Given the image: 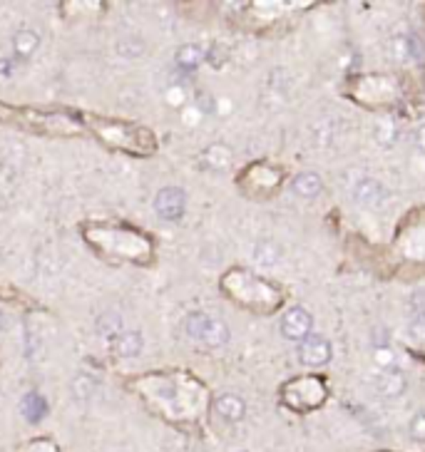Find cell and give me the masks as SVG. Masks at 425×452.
<instances>
[{"label": "cell", "instance_id": "obj_1", "mask_svg": "<svg viewBox=\"0 0 425 452\" xmlns=\"http://www.w3.org/2000/svg\"><path fill=\"white\" fill-rule=\"evenodd\" d=\"M184 331L192 341L204 343L209 348H221L229 343V328L224 320H217L207 314H189L184 320Z\"/></svg>", "mask_w": 425, "mask_h": 452}, {"label": "cell", "instance_id": "obj_2", "mask_svg": "<svg viewBox=\"0 0 425 452\" xmlns=\"http://www.w3.org/2000/svg\"><path fill=\"white\" fill-rule=\"evenodd\" d=\"M388 53L395 62H418L423 60L425 48L420 37L410 30H398L390 35L388 40Z\"/></svg>", "mask_w": 425, "mask_h": 452}, {"label": "cell", "instance_id": "obj_3", "mask_svg": "<svg viewBox=\"0 0 425 452\" xmlns=\"http://www.w3.org/2000/svg\"><path fill=\"white\" fill-rule=\"evenodd\" d=\"M311 328H314V316L301 306L289 308L281 316V336L289 341H304L311 336Z\"/></svg>", "mask_w": 425, "mask_h": 452}, {"label": "cell", "instance_id": "obj_4", "mask_svg": "<svg viewBox=\"0 0 425 452\" xmlns=\"http://www.w3.org/2000/svg\"><path fill=\"white\" fill-rule=\"evenodd\" d=\"M351 194H353V199L359 201L361 206H365V209H381V206L388 201L386 187H383L381 181L371 179V177H359V179L353 181Z\"/></svg>", "mask_w": 425, "mask_h": 452}, {"label": "cell", "instance_id": "obj_5", "mask_svg": "<svg viewBox=\"0 0 425 452\" xmlns=\"http://www.w3.org/2000/svg\"><path fill=\"white\" fill-rule=\"evenodd\" d=\"M334 356V345L323 336H309L298 345V361L304 365H326Z\"/></svg>", "mask_w": 425, "mask_h": 452}, {"label": "cell", "instance_id": "obj_6", "mask_svg": "<svg viewBox=\"0 0 425 452\" xmlns=\"http://www.w3.org/2000/svg\"><path fill=\"white\" fill-rule=\"evenodd\" d=\"M373 388L378 395L383 398H401L406 392V375L403 370H398L395 365H383L376 375H373Z\"/></svg>", "mask_w": 425, "mask_h": 452}, {"label": "cell", "instance_id": "obj_7", "mask_svg": "<svg viewBox=\"0 0 425 452\" xmlns=\"http://www.w3.org/2000/svg\"><path fill=\"white\" fill-rule=\"evenodd\" d=\"M154 211L167 222H177L184 214V192L177 187H167L154 197Z\"/></svg>", "mask_w": 425, "mask_h": 452}, {"label": "cell", "instance_id": "obj_8", "mask_svg": "<svg viewBox=\"0 0 425 452\" xmlns=\"http://www.w3.org/2000/svg\"><path fill=\"white\" fill-rule=\"evenodd\" d=\"M214 410H217V415L221 417V420L239 422L244 417V413H246V405H244V400L239 398V395H231V392H226V395H219V398H217V403H214Z\"/></svg>", "mask_w": 425, "mask_h": 452}, {"label": "cell", "instance_id": "obj_9", "mask_svg": "<svg viewBox=\"0 0 425 452\" xmlns=\"http://www.w3.org/2000/svg\"><path fill=\"white\" fill-rule=\"evenodd\" d=\"M321 189H323V179L316 172H301L291 181V192L296 197H301V199H314V197L321 194Z\"/></svg>", "mask_w": 425, "mask_h": 452}, {"label": "cell", "instance_id": "obj_10", "mask_svg": "<svg viewBox=\"0 0 425 452\" xmlns=\"http://www.w3.org/2000/svg\"><path fill=\"white\" fill-rule=\"evenodd\" d=\"M142 343H145V341H142L140 331H125L115 338V353L120 358H134V356H140Z\"/></svg>", "mask_w": 425, "mask_h": 452}, {"label": "cell", "instance_id": "obj_11", "mask_svg": "<svg viewBox=\"0 0 425 452\" xmlns=\"http://www.w3.org/2000/svg\"><path fill=\"white\" fill-rule=\"evenodd\" d=\"M20 408H23V415L30 422H37L45 415V410H48V408H45V398L43 395H37V392H28V395L23 398V405H20Z\"/></svg>", "mask_w": 425, "mask_h": 452}, {"label": "cell", "instance_id": "obj_12", "mask_svg": "<svg viewBox=\"0 0 425 452\" xmlns=\"http://www.w3.org/2000/svg\"><path fill=\"white\" fill-rule=\"evenodd\" d=\"M37 42H40V37H37V33L35 30H20V33H15V37H12V45H15V53L20 55V57H28V55H33L35 53V48H37Z\"/></svg>", "mask_w": 425, "mask_h": 452}, {"label": "cell", "instance_id": "obj_13", "mask_svg": "<svg viewBox=\"0 0 425 452\" xmlns=\"http://www.w3.org/2000/svg\"><path fill=\"white\" fill-rule=\"evenodd\" d=\"M279 259H281L279 246H273V244H269V242L256 244V248H254V261H256L259 266H266V269H271V266L279 264Z\"/></svg>", "mask_w": 425, "mask_h": 452}, {"label": "cell", "instance_id": "obj_14", "mask_svg": "<svg viewBox=\"0 0 425 452\" xmlns=\"http://www.w3.org/2000/svg\"><path fill=\"white\" fill-rule=\"evenodd\" d=\"M201 60H204V50L197 48V45H184L177 53V65L182 67V70H195V67H199Z\"/></svg>", "mask_w": 425, "mask_h": 452}, {"label": "cell", "instance_id": "obj_15", "mask_svg": "<svg viewBox=\"0 0 425 452\" xmlns=\"http://www.w3.org/2000/svg\"><path fill=\"white\" fill-rule=\"evenodd\" d=\"M207 159H209V164H212V167H217V169H224L226 164L231 162V152L226 150V147H219V145H214L212 150L207 152Z\"/></svg>", "mask_w": 425, "mask_h": 452}, {"label": "cell", "instance_id": "obj_16", "mask_svg": "<svg viewBox=\"0 0 425 452\" xmlns=\"http://www.w3.org/2000/svg\"><path fill=\"white\" fill-rule=\"evenodd\" d=\"M408 435L418 442H425V413H418V415L410 417L408 422Z\"/></svg>", "mask_w": 425, "mask_h": 452}, {"label": "cell", "instance_id": "obj_17", "mask_svg": "<svg viewBox=\"0 0 425 452\" xmlns=\"http://www.w3.org/2000/svg\"><path fill=\"white\" fill-rule=\"evenodd\" d=\"M408 336L418 343H425V316H413V320L408 323Z\"/></svg>", "mask_w": 425, "mask_h": 452}, {"label": "cell", "instance_id": "obj_18", "mask_svg": "<svg viewBox=\"0 0 425 452\" xmlns=\"http://www.w3.org/2000/svg\"><path fill=\"white\" fill-rule=\"evenodd\" d=\"M410 311H413L415 316H425V289L415 291V293L410 296Z\"/></svg>", "mask_w": 425, "mask_h": 452}, {"label": "cell", "instance_id": "obj_19", "mask_svg": "<svg viewBox=\"0 0 425 452\" xmlns=\"http://www.w3.org/2000/svg\"><path fill=\"white\" fill-rule=\"evenodd\" d=\"M415 145L420 147V152H425V125L418 127V132H415Z\"/></svg>", "mask_w": 425, "mask_h": 452}, {"label": "cell", "instance_id": "obj_20", "mask_svg": "<svg viewBox=\"0 0 425 452\" xmlns=\"http://www.w3.org/2000/svg\"><path fill=\"white\" fill-rule=\"evenodd\" d=\"M3 326H6V314L0 311V331H3Z\"/></svg>", "mask_w": 425, "mask_h": 452}, {"label": "cell", "instance_id": "obj_21", "mask_svg": "<svg viewBox=\"0 0 425 452\" xmlns=\"http://www.w3.org/2000/svg\"><path fill=\"white\" fill-rule=\"evenodd\" d=\"M244 452H246V450H244Z\"/></svg>", "mask_w": 425, "mask_h": 452}]
</instances>
